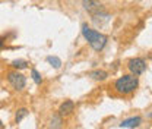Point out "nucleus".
I'll use <instances>...</instances> for the list:
<instances>
[{
  "label": "nucleus",
  "instance_id": "f257e3e1",
  "mask_svg": "<svg viewBox=\"0 0 152 129\" xmlns=\"http://www.w3.org/2000/svg\"><path fill=\"white\" fill-rule=\"evenodd\" d=\"M137 87H139V78H137V75L133 74L123 75L121 78L115 79L113 84L114 91L120 95H129L133 91H136Z\"/></svg>",
  "mask_w": 152,
  "mask_h": 129
},
{
  "label": "nucleus",
  "instance_id": "f03ea898",
  "mask_svg": "<svg viewBox=\"0 0 152 129\" xmlns=\"http://www.w3.org/2000/svg\"><path fill=\"white\" fill-rule=\"evenodd\" d=\"M82 35L85 37V40L89 43V46L94 49L95 52H101V50L105 47L107 40H108L107 35H104V34L95 31L92 28H89L88 24H83V25H82Z\"/></svg>",
  "mask_w": 152,
  "mask_h": 129
},
{
  "label": "nucleus",
  "instance_id": "7ed1b4c3",
  "mask_svg": "<svg viewBox=\"0 0 152 129\" xmlns=\"http://www.w3.org/2000/svg\"><path fill=\"white\" fill-rule=\"evenodd\" d=\"M7 81L13 87V90H16V91H22L25 88V85H26V78L22 74H19L18 71L9 72L7 74Z\"/></svg>",
  "mask_w": 152,
  "mask_h": 129
},
{
  "label": "nucleus",
  "instance_id": "20e7f679",
  "mask_svg": "<svg viewBox=\"0 0 152 129\" xmlns=\"http://www.w3.org/2000/svg\"><path fill=\"white\" fill-rule=\"evenodd\" d=\"M127 68H129V71L133 75L139 76V75H142L146 71V62L142 57H134V59H130L127 62Z\"/></svg>",
  "mask_w": 152,
  "mask_h": 129
},
{
  "label": "nucleus",
  "instance_id": "39448f33",
  "mask_svg": "<svg viewBox=\"0 0 152 129\" xmlns=\"http://www.w3.org/2000/svg\"><path fill=\"white\" fill-rule=\"evenodd\" d=\"M82 6L86 12H89L91 15H95V13H99V12H104V6L101 1L98 0H83L82 1Z\"/></svg>",
  "mask_w": 152,
  "mask_h": 129
},
{
  "label": "nucleus",
  "instance_id": "423d86ee",
  "mask_svg": "<svg viewBox=\"0 0 152 129\" xmlns=\"http://www.w3.org/2000/svg\"><path fill=\"white\" fill-rule=\"evenodd\" d=\"M73 111H75V103H73L72 100L63 101V103L60 104V107H58V114H60L61 117H67V116H70Z\"/></svg>",
  "mask_w": 152,
  "mask_h": 129
},
{
  "label": "nucleus",
  "instance_id": "0eeeda50",
  "mask_svg": "<svg viewBox=\"0 0 152 129\" xmlns=\"http://www.w3.org/2000/svg\"><path fill=\"white\" fill-rule=\"evenodd\" d=\"M140 123H142V117L140 116H133V117H129V119L123 120L118 126L120 128H137Z\"/></svg>",
  "mask_w": 152,
  "mask_h": 129
},
{
  "label": "nucleus",
  "instance_id": "6e6552de",
  "mask_svg": "<svg viewBox=\"0 0 152 129\" xmlns=\"http://www.w3.org/2000/svg\"><path fill=\"white\" fill-rule=\"evenodd\" d=\"M89 76L92 79H95V81H104V79L108 78V72H105L102 69H95L92 72H89Z\"/></svg>",
  "mask_w": 152,
  "mask_h": 129
},
{
  "label": "nucleus",
  "instance_id": "1a4fd4ad",
  "mask_svg": "<svg viewBox=\"0 0 152 129\" xmlns=\"http://www.w3.org/2000/svg\"><path fill=\"white\" fill-rule=\"evenodd\" d=\"M47 63H50L54 69H60L61 68V60L57 56H48L47 57Z\"/></svg>",
  "mask_w": 152,
  "mask_h": 129
},
{
  "label": "nucleus",
  "instance_id": "9d476101",
  "mask_svg": "<svg viewBox=\"0 0 152 129\" xmlns=\"http://www.w3.org/2000/svg\"><path fill=\"white\" fill-rule=\"evenodd\" d=\"M29 114V111L26 110V109H19L18 111H16V116H15V122L16 123H19V122H22L26 116Z\"/></svg>",
  "mask_w": 152,
  "mask_h": 129
},
{
  "label": "nucleus",
  "instance_id": "9b49d317",
  "mask_svg": "<svg viewBox=\"0 0 152 129\" xmlns=\"http://www.w3.org/2000/svg\"><path fill=\"white\" fill-rule=\"evenodd\" d=\"M12 66L15 69H25V68H28V62L26 60H13Z\"/></svg>",
  "mask_w": 152,
  "mask_h": 129
},
{
  "label": "nucleus",
  "instance_id": "f8f14e48",
  "mask_svg": "<svg viewBox=\"0 0 152 129\" xmlns=\"http://www.w3.org/2000/svg\"><path fill=\"white\" fill-rule=\"evenodd\" d=\"M51 128H61V116L60 114H56V116H53V119H51V125H50Z\"/></svg>",
  "mask_w": 152,
  "mask_h": 129
},
{
  "label": "nucleus",
  "instance_id": "ddd939ff",
  "mask_svg": "<svg viewBox=\"0 0 152 129\" xmlns=\"http://www.w3.org/2000/svg\"><path fill=\"white\" fill-rule=\"evenodd\" d=\"M31 76H32V79H34V82L37 85H39L42 82V78H41V75H39V72H38L37 69H31Z\"/></svg>",
  "mask_w": 152,
  "mask_h": 129
},
{
  "label": "nucleus",
  "instance_id": "4468645a",
  "mask_svg": "<svg viewBox=\"0 0 152 129\" xmlns=\"http://www.w3.org/2000/svg\"><path fill=\"white\" fill-rule=\"evenodd\" d=\"M1 46H3V40L0 38V47H1Z\"/></svg>",
  "mask_w": 152,
  "mask_h": 129
},
{
  "label": "nucleus",
  "instance_id": "2eb2a0df",
  "mask_svg": "<svg viewBox=\"0 0 152 129\" xmlns=\"http://www.w3.org/2000/svg\"><path fill=\"white\" fill-rule=\"evenodd\" d=\"M148 116H149V117H152V111H151V113H149V114H148Z\"/></svg>",
  "mask_w": 152,
  "mask_h": 129
},
{
  "label": "nucleus",
  "instance_id": "dca6fc26",
  "mask_svg": "<svg viewBox=\"0 0 152 129\" xmlns=\"http://www.w3.org/2000/svg\"><path fill=\"white\" fill-rule=\"evenodd\" d=\"M1 126H3V123H1V120H0V128H1Z\"/></svg>",
  "mask_w": 152,
  "mask_h": 129
}]
</instances>
